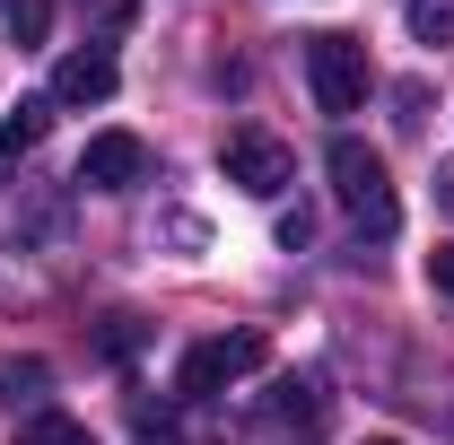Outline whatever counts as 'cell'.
<instances>
[{
    "instance_id": "5bb4252c",
    "label": "cell",
    "mask_w": 454,
    "mask_h": 445,
    "mask_svg": "<svg viewBox=\"0 0 454 445\" xmlns=\"http://www.w3.org/2000/svg\"><path fill=\"white\" fill-rule=\"evenodd\" d=\"M428 279H437V288L454 297V245H437V254H428Z\"/></svg>"
},
{
    "instance_id": "7a4b0ae2",
    "label": "cell",
    "mask_w": 454,
    "mask_h": 445,
    "mask_svg": "<svg viewBox=\"0 0 454 445\" xmlns=\"http://www.w3.org/2000/svg\"><path fill=\"white\" fill-rule=\"evenodd\" d=\"M262 358H271V340H262V332H210V340H192V349H184V367H175V393H184V402H210L219 385L254 376Z\"/></svg>"
},
{
    "instance_id": "3957f363",
    "label": "cell",
    "mask_w": 454,
    "mask_h": 445,
    "mask_svg": "<svg viewBox=\"0 0 454 445\" xmlns=\"http://www.w3.org/2000/svg\"><path fill=\"white\" fill-rule=\"evenodd\" d=\"M306 88L324 113H358L367 105V44L358 35H306Z\"/></svg>"
},
{
    "instance_id": "7c38bea8",
    "label": "cell",
    "mask_w": 454,
    "mask_h": 445,
    "mask_svg": "<svg viewBox=\"0 0 454 445\" xmlns=\"http://www.w3.org/2000/svg\"><path fill=\"white\" fill-rule=\"evenodd\" d=\"M411 35H454V0H411Z\"/></svg>"
},
{
    "instance_id": "52a82bcc",
    "label": "cell",
    "mask_w": 454,
    "mask_h": 445,
    "mask_svg": "<svg viewBox=\"0 0 454 445\" xmlns=\"http://www.w3.org/2000/svg\"><path fill=\"white\" fill-rule=\"evenodd\" d=\"M53 131V97H27V105L0 122V183L18 175V158H35V140Z\"/></svg>"
},
{
    "instance_id": "6da1fadb",
    "label": "cell",
    "mask_w": 454,
    "mask_h": 445,
    "mask_svg": "<svg viewBox=\"0 0 454 445\" xmlns=\"http://www.w3.org/2000/svg\"><path fill=\"white\" fill-rule=\"evenodd\" d=\"M324 167H333V192H340V210L358 219V236H376V245H385V236L402 227V201H394V183H385V158H376L367 140H349V131H340L333 149H324Z\"/></svg>"
},
{
    "instance_id": "277c9868",
    "label": "cell",
    "mask_w": 454,
    "mask_h": 445,
    "mask_svg": "<svg viewBox=\"0 0 454 445\" xmlns=\"http://www.w3.org/2000/svg\"><path fill=\"white\" fill-rule=\"evenodd\" d=\"M219 167H227V183L254 192V201H271V192L297 183V158H288V140H271V131H227Z\"/></svg>"
},
{
    "instance_id": "8fae6325",
    "label": "cell",
    "mask_w": 454,
    "mask_h": 445,
    "mask_svg": "<svg viewBox=\"0 0 454 445\" xmlns=\"http://www.w3.org/2000/svg\"><path fill=\"white\" fill-rule=\"evenodd\" d=\"M271 410H280V419H315V410H324V385H315V376H297V385L271 393Z\"/></svg>"
},
{
    "instance_id": "5b68a950",
    "label": "cell",
    "mask_w": 454,
    "mask_h": 445,
    "mask_svg": "<svg viewBox=\"0 0 454 445\" xmlns=\"http://www.w3.org/2000/svg\"><path fill=\"white\" fill-rule=\"evenodd\" d=\"M140 175H149V140H131V131H97L79 149V183L88 192H131Z\"/></svg>"
},
{
    "instance_id": "8992f818",
    "label": "cell",
    "mask_w": 454,
    "mask_h": 445,
    "mask_svg": "<svg viewBox=\"0 0 454 445\" xmlns=\"http://www.w3.org/2000/svg\"><path fill=\"white\" fill-rule=\"evenodd\" d=\"M114 97V53L106 44H88V53H70L53 70V105H106Z\"/></svg>"
},
{
    "instance_id": "2e32d148",
    "label": "cell",
    "mask_w": 454,
    "mask_h": 445,
    "mask_svg": "<svg viewBox=\"0 0 454 445\" xmlns=\"http://www.w3.org/2000/svg\"><path fill=\"white\" fill-rule=\"evenodd\" d=\"M367 445H402V437H367Z\"/></svg>"
},
{
    "instance_id": "30bf717a",
    "label": "cell",
    "mask_w": 454,
    "mask_h": 445,
    "mask_svg": "<svg viewBox=\"0 0 454 445\" xmlns=\"http://www.w3.org/2000/svg\"><path fill=\"white\" fill-rule=\"evenodd\" d=\"M9 35L18 44H44L53 35V0H9Z\"/></svg>"
},
{
    "instance_id": "4fadbf2b",
    "label": "cell",
    "mask_w": 454,
    "mask_h": 445,
    "mask_svg": "<svg viewBox=\"0 0 454 445\" xmlns=\"http://www.w3.org/2000/svg\"><path fill=\"white\" fill-rule=\"evenodd\" d=\"M97 349H106V358H131V349H140V324H131V315H114L106 332H97Z\"/></svg>"
},
{
    "instance_id": "ba28073f",
    "label": "cell",
    "mask_w": 454,
    "mask_h": 445,
    "mask_svg": "<svg viewBox=\"0 0 454 445\" xmlns=\"http://www.w3.org/2000/svg\"><path fill=\"white\" fill-rule=\"evenodd\" d=\"M18 445H97V428L70 419V410H35V419L18 428Z\"/></svg>"
},
{
    "instance_id": "9a60e30c",
    "label": "cell",
    "mask_w": 454,
    "mask_h": 445,
    "mask_svg": "<svg viewBox=\"0 0 454 445\" xmlns=\"http://www.w3.org/2000/svg\"><path fill=\"white\" fill-rule=\"evenodd\" d=\"M437 210H446V219H454V158H446V167H437Z\"/></svg>"
},
{
    "instance_id": "e0dca14e",
    "label": "cell",
    "mask_w": 454,
    "mask_h": 445,
    "mask_svg": "<svg viewBox=\"0 0 454 445\" xmlns=\"http://www.w3.org/2000/svg\"><path fill=\"white\" fill-rule=\"evenodd\" d=\"M140 445H175V437H140Z\"/></svg>"
},
{
    "instance_id": "9c48e42d",
    "label": "cell",
    "mask_w": 454,
    "mask_h": 445,
    "mask_svg": "<svg viewBox=\"0 0 454 445\" xmlns=\"http://www.w3.org/2000/svg\"><path fill=\"white\" fill-rule=\"evenodd\" d=\"M44 385H53V367H44V358H0V402H9V410H18V402H35Z\"/></svg>"
}]
</instances>
